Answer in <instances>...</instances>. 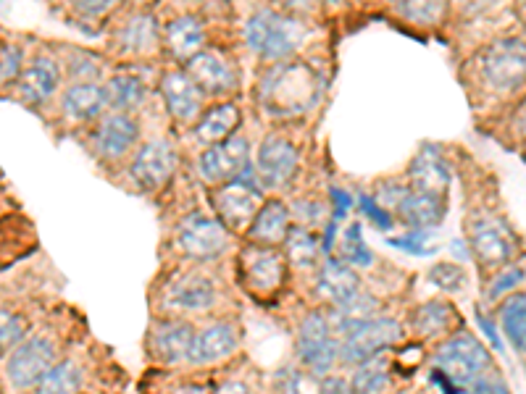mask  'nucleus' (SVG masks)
<instances>
[{
  "mask_svg": "<svg viewBox=\"0 0 526 394\" xmlns=\"http://www.w3.org/2000/svg\"><path fill=\"white\" fill-rule=\"evenodd\" d=\"M432 366L455 389H463L482 379V373L490 368V352L474 334H455L437 347Z\"/></svg>",
  "mask_w": 526,
  "mask_h": 394,
  "instance_id": "obj_1",
  "label": "nucleus"
},
{
  "mask_svg": "<svg viewBox=\"0 0 526 394\" xmlns=\"http://www.w3.org/2000/svg\"><path fill=\"white\" fill-rule=\"evenodd\" d=\"M303 37H306V29L298 19L271 11V8L253 14L245 24V40L266 61L290 56L292 50H298V45L303 43Z\"/></svg>",
  "mask_w": 526,
  "mask_h": 394,
  "instance_id": "obj_2",
  "label": "nucleus"
},
{
  "mask_svg": "<svg viewBox=\"0 0 526 394\" xmlns=\"http://www.w3.org/2000/svg\"><path fill=\"white\" fill-rule=\"evenodd\" d=\"M400 339H403V326H400L398 318H371V321L356 326L348 334H342L340 360L348 366H358L363 360L377 358V355H384L387 350L400 345Z\"/></svg>",
  "mask_w": 526,
  "mask_h": 394,
  "instance_id": "obj_3",
  "label": "nucleus"
},
{
  "mask_svg": "<svg viewBox=\"0 0 526 394\" xmlns=\"http://www.w3.org/2000/svg\"><path fill=\"white\" fill-rule=\"evenodd\" d=\"M298 360L313 376H329L332 366L340 360V339L329 326V318L324 313H308L300 321L298 329Z\"/></svg>",
  "mask_w": 526,
  "mask_h": 394,
  "instance_id": "obj_4",
  "label": "nucleus"
},
{
  "mask_svg": "<svg viewBox=\"0 0 526 394\" xmlns=\"http://www.w3.org/2000/svg\"><path fill=\"white\" fill-rule=\"evenodd\" d=\"M56 366V345L48 337L22 339L6 358V376L16 389H35Z\"/></svg>",
  "mask_w": 526,
  "mask_h": 394,
  "instance_id": "obj_5",
  "label": "nucleus"
},
{
  "mask_svg": "<svg viewBox=\"0 0 526 394\" xmlns=\"http://www.w3.org/2000/svg\"><path fill=\"white\" fill-rule=\"evenodd\" d=\"M524 43L516 37L495 40L482 56V74L495 90H513L524 82Z\"/></svg>",
  "mask_w": 526,
  "mask_h": 394,
  "instance_id": "obj_6",
  "label": "nucleus"
},
{
  "mask_svg": "<svg viewBox=\"0 0 526 394\" xmlns=\"http://www.w3.org/2000/svg\"><path fill=\"white\" fill-rule=\"evenodd\" d=\"M200 176L206 182L214 184H229L237 182L245 171L250 169V153H248V140L235 134L229 140L219 142L214 148H208L206 153L200 155Z\"/></svg>",
  "mask_w": 526,
  "mask_h": 394,
  "instance_id": "obj_7",
  "label": "nucleus"
},
{
  "mask_svg": "<svg viewBox=\"0 0 526 394\" xmlns=\"http://www.w3.org/2000/svg\"><path fill=\"white\" fill-rule=\"evenodd\" d=\"M192 339H195V329L190 321H179V318L158 321L148 334L150 358L166 363V366L185 363V360H190Z\"/></svg>",
  "mask_w": 526,
  "mask_h": 394,
  "instance_id": "obj_8",
  "label": "nucleus"
},
{
  "mask_svg": "<svg viewBox=\"0 0 526 394\" xmlns=\"http://www.w3.org/2000/svg\"><path fill=\"white\" fill-rule=\"evenodd\" d=\"M471 253H477L484 266H503L516 255V242H513L511 229L503 221L482 216L471 224Z\"/></svg>",
  "mask_w": 526,
  "mask_h": 394,
  "instance_id": "obj_9",
  "label": "nucleus"
},
{
  "mask_svg": "<svg viewBox=\"0 0 526 394\" xmlns=\"http://www.w3.org/2000/svg\"><path fill=\"white\" fill-rule=\"evenodd\" d=\"M227 245V229H224L219 221L206 219V216H200V213L185 219L182 226H179V247H182L190 258L211 261V258L224 253Z\"/></svg>",
  "mask_w": 526,
  "mask_h": 394,
  "instance_id": "obj_10",
  "label": "nucleus"
},
{
  "mask_svg": "<svg viewBox=\"0 0 526 394\" xmlns=\"http://www.w3.org/2000/svg\"><path fill=\"white\" fill-rule=\"evenodd\" d=\"M261 195H258L256 184L248 182H229L221 184L219 190L214 192V205L216 213L221 216V221L229 226V229H242V226H250L253 216L261 208Z\"/></svg>",
  "mask_w": 526,
  "mask_h": 394,
  "instance_id": "obj_11",
  "label": "nucleus"
},
{
  "mask_svg": "<svg viewBox=\"0 0 526 394\" xmlns=\"http://www.w3.org/2000/svg\"><path fill=\"white\" fill-rule=\"evenodd\" d=\"M298 171V150L285 137H266L258 148V179L266 187H285Z\"/></svg>",
  "mask_w": 526,
  "mask_h": 394,
  "instance_id": "obj_12",
  "label": "nucleus"
},
{
  "mask_svg": "<svg viewBox=\"0 0 526 394\" xmlns=\"http://www.w3.org/2000/svg\"><path fill=\"white\" fill-rule=\"evenodd\" d=\"M237 347H240V329L229 321H219V324L206 326L203 331H195L190 347V363H195V366L216 363V360L229 358Z\"/></svg>",
  "mask_w": 526,
  "mask_h": 394,
  "instance_id": "obj_13",
  "label": "nucleus"
},
{
  "mask_svg": "<svg viewBox=\"0 0 526 394\" xmlns=\"http://www.w3.org/2000/svg\"><path fill=\"white\" fill-rule=\"evenodd\" d=\"M242 271H245V282L261 295H269L285 282V261L269 247H248L242 253Z\"/></svg>",
  "mask_w": 526,
  "mask_h": 394,
  "instance_id": "obj_14",
  "label": "nucleus"
},
{
  "mask_svg": "<svg viewBox=\"0 0 526 394\" xmlns=\"http://www.w3.org/2000/svg\"><path fill=\"white\" fill-rule=\"evenodd\" d=\"M174 166H177V153L171 150L169 142H148L145 148H140L129 171L137 184L156 190L169 179Z\"/></svg>",
  "mask_w": 526,
  "mask_h": 394,
  "instance_id": "obj_15",
  "label": "nucleus"
},
{
  "mask_svg": "<svg viewBox=\"0 0 526 394\" xmlns=\"http://www.w3.org/2000/svg\"><path fill=\"white\" fill-rule=\"evenodd\" d=\"M187 77L195 82L200 92H208V95L229 92L237 82L232 66L224 58L216 56V53H211V50H200L187 61Z\"/></svg>",
  "mask_w": 526,
  "mask_h": 394,
  "instance_id": "obj_16",
  "label": "nucleus"
},
{
  "mask_svg": "<svg viewBox=\"0 0 526 394\" xmlns=\"http://www.w3.org/2000/svg\"><path fill=\"white\" fill-rule=\"evenodd\" d=\"M408 176H411L413 192H427V195L445 197V190L450 187L448 163H445V158L440 155V150L429 148V145L416 153Z\"/></svg>",
  "mask_w": 526,
  "mask_h": 394,
  "instance_id": "obj_17",
  "label": "nucleus"
},
{
  "mask_svg": "<svg viewBox=\"0 0 526 394\" xmlns=\"http://www.w3.org/2000/svg\"><path fill=\"white\" fill-rule=\"evenodd\" d=\"M169 297L171 308L179 310H192V313H198V310H208L211 305L216 303V284L203 274H182L179 279H174L166 292Z\"/></svg>",
  "mask_w": 526,
  "mask_h": 394,
  "instance_id": "obj_18",
  "label": "nucleus"
},
{
  "mask_svg": "<svg viewBox=\"0 0 526 394\" xmlns=\"http://www.w3.org/2000/svg\"><path fill=\"white\" fill-rule=\"evenodd\" d=\"M290 216V208L282 200H266V203H261L253 221H250V240L258 242L261 247L285 242L287 232H290Z\"/></svg>",
  "mask_w": 526,
  "mask_h": 394,
  "instance_id": "obj_19",
  "label": "nucleus"
},
{
  "mask_svg": "<svg viewBox=\"0 0 526 394\" xmlns=\"http://www.w3.org/2000/svg\"><path fill=\"white\" fill-rule=\"evenodd\" d=\"M140 127L137 121L127 113H111L106 119L100 121L98 132H95V145L106 158H121V155L132 150V145L137 142Z\"/></svg>",
  "mask_w": 526,
  "mask_h": 394,
  "instance_id": "obj_20",
  "label": "nucleus"
},
{
  "mask_svg": "<svg viewBox=\"0 0 526 394\" xmlns=\"http://www.w3.org/2000/svg\"><path fill=\"white\" fill-rule=\"evenodd\" d=\"M161 92H164L166 106H169L174 119L190 121L198 116L203 92L195 87V82L187 77L185 71H169L161 82Z\"/></svg>",
  "mask_w": 526,
  "mask_h": 394,
  "instance_id": "obj_21",
  "label": "nucleus"
},
{
  "mask_svg": "<svg viewBox=\"0 0 526 394\" xmlns=\"http://www.w3.org/2000/svg\"><path fill=\"white\" fill-rule=\"evenodd\" d=\"M395 208L411 229H424V232L440 226L445 219V197L427 195V192L408 190Z\"/></svg>",
  "mask_w": 526,
  "mask_h": 394,
  "instance_id": "obj_22",
  "label": "nucleus"
},
{
  "mask_svg": "<svg viewBox=\"0 0 526 394\" xmlns=\"http://www.w3.org/2000/svg\"><path fill=\"white\" fill-rule=\"evenodd\" d=\"M358 292H361V282H358V276L353 274V268L345 266V263L337 261V258H329V261L321 266L319 282H316V295H319L321 300L332 303V308L350 300V297L358 295Z\"/></svg>",
  "mask_w": 526,
  "mask_h": 394,
  "instance_id": "obj_23",
  "label": "nucleus"
},
{
  "mask_svg": "<svg viewBox=\"0 0 526 394\" xmlns=\"http://www.w3.org/2000/svg\"><path fill=\"white\" fill-rule=\"evenodd\" d=\"M66 116L74 121H90L103 113L106 108V92L95 82H74L66 87L64 98H61Z\"/></svg>",
  "mask_w": 526,
  "mask_h": 394,
  "instance_id": "obj_24",
  "label": "nucleus"
},
{
  "mask_svg": "<svg viewBox=\"0 0 526 394\" xmlns=\"http://www.w3.org/2000/svg\"><path fill=\"white\" fill-rule=\"evenodd\" d=\"M379 313H382V303H379L377 297L358 292V295H353L350 300L332 308V321H329V326H332V331H340L342 337V334H348V331H353L356 326L366 324L371 318H377Z\"/></svg>",
  "mask_w": 526,
  "mask_h": 394,
  "instance_id": "obj_25",
  "label": "nucleus"
},
{
  "mask_svg": "<svg viewBox=\"0 0 526 394\" xmlns=\"http://www.w3.org/2000/svg\"><path fill=\"white\" fill-rule=\"evenodd\" d=\"M240 127V111L235 103H221V106L211 108V111L200 119L195 127V137L206 145H219V142L235 137V129Z\"/></svg>",
  "mask_w": 526,
  "mask_h": 394,
  "instance_id": "obj_26",
  "label": "nucleus"
},
{
  "mask_svg": "<svg viewBox=\"0 0 526 394\" xmlns=\"http://www.w3.org/2000/svg\"><path fill=\"white\" fill-rule=\"evenodd\" d=\"M58 85V69L50 58H37L35 64L22 69L19 92L27 103H43L53 95Z\"/></svg>",
  "mask_w": 526,
  "mask_h": 394,
  "instance_id": "obj_27",
  "label": "nucleus"
},
{
  "mask_svg": "<svg viewBox=\"0 0 526 394\" xmlns=\"http://www.w3.org/2000/svg\"><path fill=\"white\" fill-rule=\"evenodd\" d=\"M166 45H169L171 56L187 58L190 61L195 53H200L203 45V24L198 16H179L166 27Z\"/></svg>",
  "mask_w": 526,
  "mask_h": 394,
  "instance_id": "obj_28",
  "label": "nucleus"
},
{
  "mask_svg": "<svg viewBox=\"0 0 526 394\" xmlns=\"http://www.w3.org/2000/svg\"><path fill=\"white\" fill-rule=\"evenodd\" d=\"M392 381V363L387 355L363 360L358 363L353 379H350V392L353 394H382Z\"/></svg>",
  "mask_w": 526,
  "mask_h": 394,
  "instance_id": "obj_29",
  "label": "nucleus"
},
{
  "mask_svg": "<svg viewBox=\"0 0 526 394\" xmlns=\"http://www.w3.org/2000/svg\"><path fill=\"white\" fill-rule=\"evenodd\" d=\"M455 318H458V313H455L453 305L445 303V300H432V303H424L413 313V329L427 339L442 337L453 329Z\"/></svg>",
  "mask_w": 526,
  "mask_h": 394,
  "instance_id": "obj_30",
  "label": "nucleus"
},
{
  "mask_svg": "<svg viewBox=\"0 0 526 394\" xmlns=\"http://www.w3.org/2000/svg\"><path fill=\"white\" fill-rule=\"evenodd\" d=\"M500 326L513 350L524 355L526 347V300L524 292H511L500 308Z\"/></svg>",
  "mask_w": 526,
  "mask_h": 394,
  "instance_id": "obj_31",
  "label": "nucleus"
},
{
  "mask_svg": "<svg viewBox=\"0 0 526 394\" xmlns=\"http://www.w3.org/2000/svg\"><path fill=\"white\" fill-rule=\"evenodd\" d=\"M103 92H106V106L116 108V113L132 111V108H137L145 100L143 79L132 77V74H116V77H111V82L103 87Z\"/></svg>",
  "mask_w": 526,
  "mask_h": 394,
  "instance_id": "obj_32",
  "label": "nucleus"
},
{
  "mask_svg": "<svg viewBox=\"0 0 526 394\" xmlns=\"http://www.w3.org/2000/svg\"><path fill=\"white\" fill-rule=\"evenodd\" d=\"M82 387V368L74 360H61L37 384V394H77Z\"/></svg>",
  "mask_w": 526,
  "mask_h": 394,
  "instance_id": "obj_33",
  "label": "nucleus"
},
{
  "mask_svg": "<svg viewBox=\"0 0 526 394\" xmlns=\"http://www.w3.org/2000/svg\"><path fill=\"white\" fill-rule=\"evenodd\" d=\"M285 250H287V258H290L295 266L308 268L316 263V258H319V240H316L308 229H303V226H295V229L287 232Z\"/></svg>",
  "mask_w": 526,
  "mask_h": 394,
  "instance_id": "obj_34",
  "label": "nucleus"
},
{
  "mask_svg": "<svg viewBox=\"0 0 526 394\" xmlns=\"http://www.w3.org/2000/svg\"><path fill=\"white\" fill-rule=\"evenodd\" d=\"M342 263L358 268L374 263V253H371V247L363 240L361 221H353V224L342 232Z\"/></svg>",
  "mask_w": 526,
  "mask_h": 394,
  "instance_id": "obj_35",
  "label": "nucleus"
},
{
  "mask_svg": "<svg viewBox=\"0 0 526 394\" xmlns=\"http://www.w3.org/2000/svg\"><path fill=\"white\" fill-rule=\"evenodd\" d=\"M156 43V19L150 14L132 16L124 27V45L132 50H145Z\"/></svg>",
  "mask_w": 526,
  "mask_h": 394,
  "instance_id": "obj_36",
  "label": "nucleus"
},
{
  "mask_svg": "<svg viewBox=\"0 0 526 394\" xmlns=\"http://www.w3.org/2000/svg\"><path fill=\"white\" fill-rule=\"evenodd\" d=\"M22 339H27V324L19 313L8 308H0V350L16 347Z\"/></svg>",
  "mask_w": 526,
  "mask_h": 394,
  "instance_id": "obj_37",
  "label": "nucleus"
},
{
  "mask_svg": "<svg viewBox=\"0 0 526 394\" xmlns=\"http://www.w3.org/2000/svg\"><path fill=\"white\" fill-rule=\"evenodd\" d=\"M429 242H432V232H424V229H411V232H406L403 237H390L387 245L398 247V250H403V253H408V255H419V258H424V255L434 253V247H429Z\"/></svg>",
  "mask_w": 526,
  "mask_h": 394,
  "instance_id": "obj_38",
  "label": "nucleus"
},
{
  "mask_svg": "<svg viewBox=\"0 0 526 394\" xmlns=\"http://www.w3.org/2000/svg\"><path fill=\"white\" fill-rule=\"evenodd\" d=\"M429 282L434 287H440L442 292H458L466 282V274H463L461 266H455V263H437L429 271Z\"/></svg>",
  "mask_w": 526,
  "mask_h": 394,
  "instance_id": "obj_39",
  "label": "nucleus"
},
{
  "mask_svg": "<svg viewBox=\"0 0 526 394\" xmlns=\"http://www.w3.org/2000/svg\"><path fill=\"white\" fill-rule=\"evenodd\" d=\"M403 19L416 24H432L445 14V3H400L395 8Z\"/></svg>",
  "mask_w": 526,
  "mask_h": 394,
  "instance_id": "obj_40",
  "label": "nucleus"
},
{
  "mask_svg": "<svg viewBox=\"0 0 526 394\" xmlns=\"http://www.w3.org/2000/svg\"><path fill=\"white\" fill-rule=\"evenodd\" d=\"M358 208H361V213L371 221V224L379 226V229H384V232H387V229H392V224H395V219L390 216V211H387L384 205L377 203V197L361 195L358 197Z\"/></svg>",
  "mask_w": 526,
  "mask_h": 394,
  "instance_id": "obj_41",
  "label": "nucleus"
},
{
  "mask_svg": "<svg viewBox=\"0 0 526 394\" xmlns=\"http://www.w3.org/2000/svg\"><path fill=\"white\" fill-rule=\"evenodd\" d=\"M22 77V50L6 45L0 50V82H14Z\"/></svg>",
  "mask_w": 526,
  "mask_h": 394,
  "instance_id": "obj_42",
  "label": "nucleus"
},
{
  "mask_svg": "<svg viewBox=\"0 0 526 394\" xmlns=\"http://www.w3.org/2000/svg\"><path fill=\"white\" fill-rule=\"evenodd\" d=\"M524 282V268H508V271H503V274H498L495 276V282L490 284V289H487V297H490V300H495V297H500V295H505V292H508V295H511L513 289L519 287V284Z\"/></svg>",
  "mask_w": 526,
  "mask_h": 394,
  "instance_id": "obj_43",
  "label": "nucleus"
},
{
  "mask_svg": "<svg viewBox=\"0 0 526 394\" xmlns=\"http://www.w3.org/2000/svg\"><path fill=\"white\" fill-rule=\"evenodd\" d=\"M458 394H511V389L505 387L503 379H477L469 387L458 389Z\"/></svg>",
  "mask_w": 526,
  "mask_h": 394,
  "instance_id": "obj_44",
  "label": "nucleus"
},
{
  "mask_svg": "<svg viewBox=\"0 0 526 394\" xmlns=\"http://www.w3.org/2000/svg\"><path fill=\"white\" fill-rule=\"evenodd\" d=\"M292 211H295V219H298L300 224L311 226L316 224V221H321V216H324V205L313 203V200H298Z\"/></svg>",
  "mask_w": 526,
  "mask_h": 394,
  "instance_id": "obj_45",
  "label": "nucleus"
},
{
  "mask_svg": "<svg viewBox=\"0 0 526 394\" xmlns=\"http://www.w3.org/2000/svg\"><path fill=\"white\" fill-rule=\"evenodd\" d=\"M316 394H353L350 392V381L342 376H324Z\"/></svg>",
  "mask_w": 526,
  "mask_h": 394,
  "instance_id": "obj_46",
  "label": "nucleus"
},
{
  "mask_svg": "<svg viewBox=\"0 0 526 394\" xmlns=\"http://www.w3.org/2000/svg\"><path fill=\"white\" fill-rule=\"evenodd\" d=\"M329 197H332V203H335L332 219L340 221L342 216H345V213H348L350 208H353V197H350L345 190H337V187H332V190H329Z\"/></svg>",
  "mask_w": 526,
  "mask_h": 394,
  "instance_id": "obj_47",
  "label": "nucleus"
},
{
  "mask_svg": "<svg viewBox=\"0 0 526 394\" xmlns=\"http://www.w3.org/2000/svg\"><path fill=\"white\" fill-rule=\"evenodd\" d=\"M477 321H479V326H482L484 329V334H487V339H490L492 345H495V350H503V339H500V334H498V326L492 324L490 321V316H484L482 310H477Z\"/></svg>",
  "mask_w": 526,
  "mask_h": 394,
  "instance_id": "obj_48",
  "label": "nucleus"
},
{
  "mask_svg": "<svg viewBox=\"0 0 526 394\" xmlns=\"http://www.w3.org/2000/svg\"><path fill=\"white\" fill-rule=\"evenodd\" d=\"M214 394H250V387H248V381L227 379V381H221V387L214 389Z\"/></svg>",
  "mask_w": 526,
  "mask_h": 394,
  "instance_id": "obj_49",
  "label": "nucleus"
},
{
  "mask_svg": "<svg viewBox=\"0 0 526 394\" xmlns=\"http://www.w3.org/2000/svg\"><path fill=\"white\" fill-rule=\"evenodd\" d=\"M108 8H111L108 0H103V3H77V11H82V14H90V16L106 14Z\"/></svg>",
  "mask_w": 526,
  "mask_h": 394,
  "instance_id": "obj_50",
  "label": "nucleus"
},
{
  "mask_svg": "<svg viewBox=\"0 0 526 394\" xmlns=\"http://www.w3.org/2000/svg\"><path fill=\"white\" fill-rule=\"evenodd\" d=\"M171 394H208L206 387H195V384H185V387L174 389Z\"/></svg>",
  "mask_w": 526,
  "mask_h": 394,
  "instance_id": "obj_51",
  "label": "nucleus"
},
{
  "mask_svg": "<svg viewBox=\"0 0 526 394\" xmlns=\"http://www.w3.org/2000/svg\"><path fill=\"white\" fill-rule=\"evenodd\" d=\"M450 250H455L461 261H469V250H466V242H463V240H455L453 245H450Z\"/></svg>",
  "mask_w": 526,
  "mask_h": 394,
  "instance_id": "obj_52",
  "label": "nucleus"
}]
</instances>
